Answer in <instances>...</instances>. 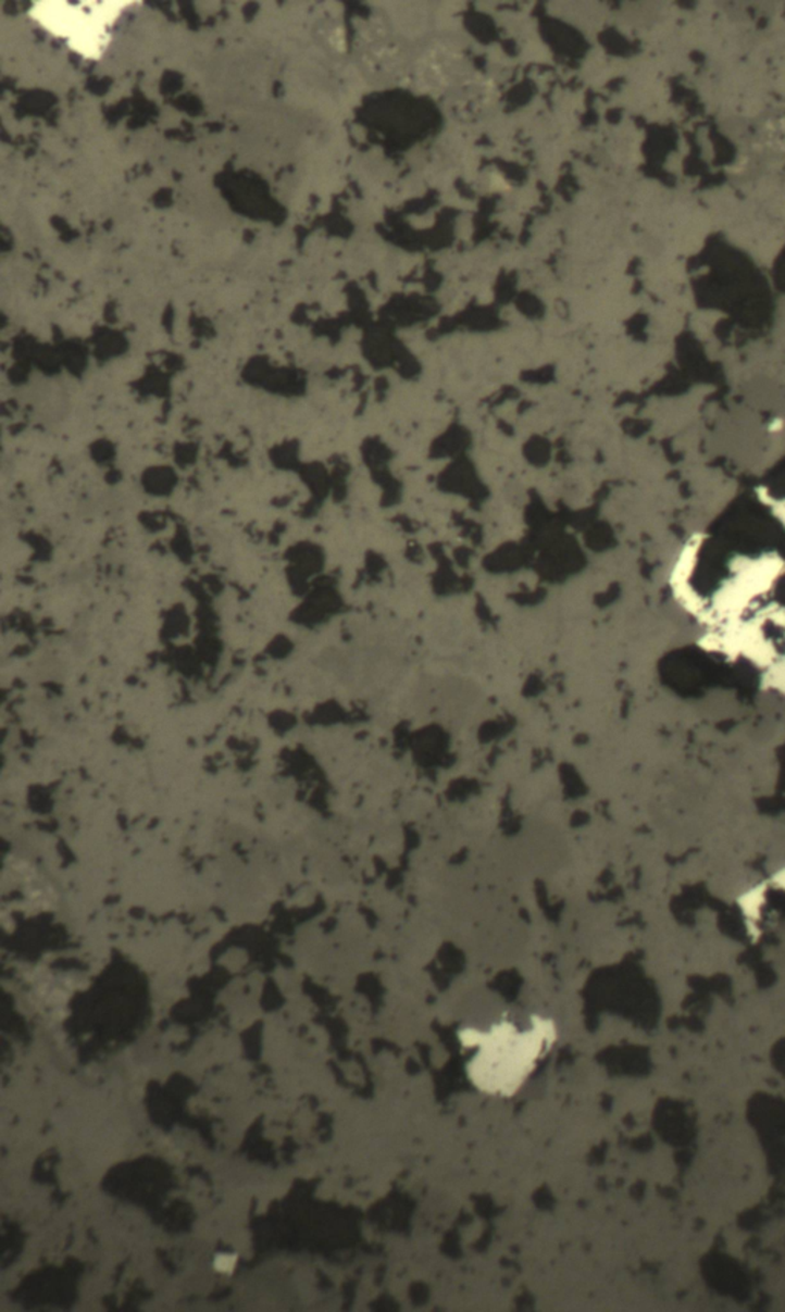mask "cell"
<instances>
[{
  "mask_svg": "<svg viewBox=\"0 0 785 1312\" xmlns=\"http://www.w3.org/2000/svg\"><path fill=\"white\" fill-rule=\"evenodd\" d=\"M551 1022L533 1019V1027L521 1032L514 1024L500 1023L489 1032L463 1030V1046H478L471 1060L470 1076L478 1089L511 1095L529 1075L537 1058L555 1041Z\"/></svg>",
  "mask_w": 785,
  "mask_h": 1312,
  "instance_id": "cell-1",
  "label": "cell"
},
{
  "mask_svg": "<svg viewBox=\"0 0 785 1312\" xmlns=\"http://www.w3.org/2000/svg\"><path fill=\"white\" fill-rule=\"evenodd\" d=\"M130 2H37L32 16L51 35L68 39L84 58L97 59L110 43L108 28Z\"/></svg>",
  "mask_w": 785,
  "mask_h": 1312,
  "instance_id": "cell-2",
  "label": "cell"
},
{
  "mask_svg": "<svg viewBox=\"0 0 785 1312\" xmlns=\"http://www.w3.org/2000/svg\"><path fill=\"white\" fill-rule=\"evenodd\" d=\"M235 1263H237V1258H235V1255L220 1254L215 1261V1269L216 1271H220V1273H230V1271L235 1269Z\"/></svg>",
  "mask_w": 785,
  "mask_h": 1312,
  "instance_id": "cell-3",
  "label": "cell"
}]
</instances>
